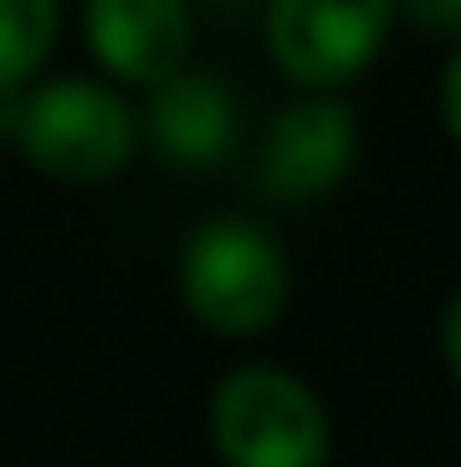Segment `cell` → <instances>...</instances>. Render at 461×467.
<instances>
[{"label": "cell", "instance_id": "cell-1", "mask_svg": "<svg viewBox=\"0 0 461 467\" xmlns=\"http://www.w3.org/2000/svg\"><path fill=\"white\" fill-rule=\"evenodd\" d=\"M178 296L213 337H261L290 302V261L254 219H201L178 249Z\"/></svg>", "mask_w": 461, "mask_h": 467}, {"label": "cell", "instance_id": "cell-2", "mask_svg": "<svg viewBox=\"0 0 461 467\" xmlns=\"http://www.w3.org/2000/svg\"><path fill=\"white\" fill-rule=\"evenodd\" d=\"M12 142L36 171L59 183H101L137 154V113L113 83L54 78L12 95Z\"/></svg>", "mask_w": 461, "mask_h": 467}, {"label": "cell", "instance_id": "cell-3", "mask_svg": "<svg viewBox=\"0 0 461 467\" xmlns=\"http://www.w3.org/2000/svg\"><path fill=\"white\" fill-rule=\"evenodd\" d=\"M208 432L225 467H325L332 414L284 367H230L208 402Z\"/></svg>", "mask_w": 461, "mask_h": 467}, {"label": "cell", "instance_id": "cell-4", "mask_svg": "<svg viewBox=\"0 0 461 467\" xmlns=\"http://www.w3.org/2000/svg\"><path fill=\"white\" fill-rule=\"evenodd\" d=\"M261 24L278 71L308 95H332L379 59L396 0H266Z\"/></svg>", "mask_w": 461, "mask_h": 467}, {"label": "cell", "instance_id": "cell-5", "mask_svg": "<svg viewBox=\"0 0 461 467\" xmlns=\"http://www.w3.org/2000/svg\"><path fill=\"white\" fill-rule=\"evenodd\" d=\"M83 42L107 78L160 89L190 66L196 6L190 0H83Z\"/></svg>", "mask_w": 461, "mask_h": 467}, {"label": "cell", "instance_id": "cell-6", "mask_svg": "<svg viewBox=\"0 0 461 467\" xmlns=\"http://www.w3.org/2000/svg\"><path fill=\"white\" fill-rule=\"evenodd\" d=\"M349 160H355V113L337 95H302L266 130L261 183L278 202H313L343 183Z\"/></svg>", "mask_w": 461, "mask_h": 467}, {"label": "cell", "instance_id": "cell-7", "mask_svg": "<svg viewBox=\"0 0 461 467\" xmlns=\"http://www.w3.org/2000/svg\"><path fill=\"white\" fill-rule=\"evenodd\" d=\"M142 130H149L154 154H160L166 166L213 171L230 149H237V130H242L237 89H230L220 71L184 66L178 78H166L160 89H149Z\"/></svg>", "mask_w": 461, "mask_h": 467}, {"label": "cell", "instance_id": "cell-8", "mask_svg": "<svg viewBox=\"0 0 461 467\" xmlns=\"http://www.w3.org/2000/svg\"><path fill=\"white\" fill-rule=\"evenodd\" d=\"M59 36V0H0V101L42 71Z\"/></svg>", "mask_w": 461, "mask_h": 467}, {"label": "cell", "instance_id": "cell-9", "mask_svg": "<svg viewBox=\"0 0 461 467\" xmlns=\"http://www.w3.org/2000/svg\"><path fill=\"white\" fill-rule=\"evenodd\" d=\"M396 18L438 36H461V0H396Z\"/></svg>", "mask_w": 461, "mask_h": 467}, {"label": "cell", "instance_id": "cell-10", "mask_svg": "<svg viewBox=\"0 0 461 467\" xmlns=\"http://www.w3.org/2000/svg\"><path fill=\"white\" fill-rule=\"evenodd\" d=\"M438 349H444V367H450V379L461 385V290L450 296V308L438 319Z\"/></svg>", "mask_w": 461, "mask_h": 467}, {"label": "cell", "instance_id": "cell-11", "mask_svg": "<svg viewBox=\"0 0 461 467\" xmlns=\"http://www.w3.org/2000/svg\"><path fill=\"white\" fill-rule=\"evenodd\" d=\"M438 107H444V130L456 137V149H461V54L444 66V83H438Z\"/></svg>", "mask_w": 461, "mask_h": 467}, {"label": "cell", "instance_id": "cell-12", "mask_svg": "<svg viewBox=\"0 0 461 467\" xmlns=\"http://www.w3.org/2000/svg\"><path fill=\"white\" fill-rule=\"evenodd\" d=\"M190 6H213V12H249V6H266V0H190Z\"/></svg>", "mask_w": 461, "mask_h": 467}]
</instances>
